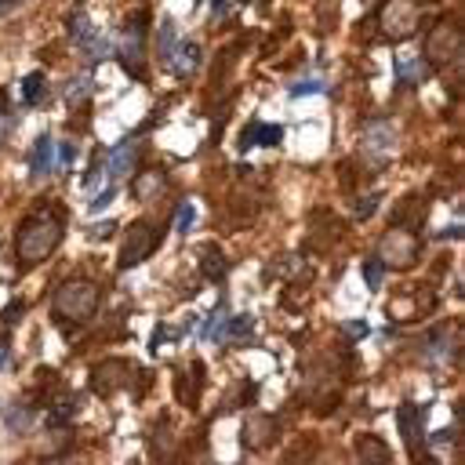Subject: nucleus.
I'll return each instance as SVG.
<instances>
[{"instance_id": "nucleus-1", "label": "nucleus", "mask_w": 465, "mask_h": 465, "mask_svg": "<svg viewBox=\"0 0 465 465\" xmlns=\"http://www.w3.org/2000/svg\"><path fill=\"white\" fill-rule=\"evenodd\" d=\"M62 236H65V211L58 207V200H44L40 207H33L18 222V232H15L18 265L22 269L40 265L44 258L54 254V247L62 243Z\"/></svg>"}, {"instance_id": "nucleus-2", "label": "nucleus", "mask_w": 465, "mask_h": 465, "mask_svg": "<svg viewBox=\"0 0 465 465\" xmlns=\"http://www.w3.org/2000/svg\"><path fill=\"white\" fill-rule=\"evenodd\" d=\"M98 302H102L98 283L94 280H84V276H73V280H65V283L54 287L51 316H58L62 323H87L98 312Z\"/></svg>"}, {"instance_id": "nucleus-3", "label": "nucleus", "mask_w": 465, "mask_h": 465, "mask_svg": "<svg viewBox=\"0 0 465 465\" xmlns=\"http://www.w3.org/2000/svg\"><path fill=\"white\" fill-rule=\"evenodd\" d=\"M145 25H149V11L145 7H134L120 25L116 58L127 69V76H134V80H145V33H149Z\"/></svg>"}, {"instance_id": "nucleus-4", "label": "nucleus", "mask_w": 465, "mask_h": 465, "mask_svg": "<svg viewBox=\"0 0 465 465\" xmlns=\"http://www.w3.org/2000/svg\"><path fill=\"white\" fill-rule=\"evenodd\" d=\"M418 254H421V240L414 229H403V225H389L374 251V258L385 269H411L418 262Z\"/></svg>"}, {"instance_id": "nucleus-5", "label": "nucleus", "mask_w": 465, "mask_h": 465, "mask_svg": "<svg viewBox=\"0 0 465 465\" xmlns=\"http://www.w3.org/2000/svg\"><path fill=\"white\" fill-rule=\"evenodd\" d=\"M458 58H461V29L454 22L432 25L429 36H425V65L440 73V69L454 65Z\"/></svg>"}, {"instance_id": "nucleus-6", "label": "nucleus", "mask_w": 465, "mask_h": 465, "mask_svg": "<svg viewBox=\"0 0 465 465\" xmlns=\"http://www.w3.org/2000/svg\"><path fill=\"white\" fill-rule=\"evenodd\" d=\"M160 247V229L153 225V222H145V218H138V222H131L127 225V232H124V243H120V269H134L138 262H145L153 251Z\"/></svg>"}, {"instance_id": "nucleus-7", "label": "nucleus", "mask_w": 465, "mask_h": 465, "mask_svg": "<svg viewBox=\"0 0 465 465\" xmlns=\"http://www.w3.org/2000/svg\"><path fill=\"white\" fill-rule=\"evenodd\" d=\"M378 29L385 40H407L418 29V0H385L378 7Z\"/></svg>"}, {"instance_id": "nucleus-8", "label": "nucleus", "mask_w": 465, "mask_h": 465, "mask_svg": "<svg viewBox=\"0 0 465 465\" xmlns=\"http://www.w3.org/2000/svg\"><path fill=\"white\" fill-rule=\"evenodd\" d=\"M276 436H280V425H276V418L265 414V411H251V414L243 418V425H240V447H243V454L269 450V447L276 443Z\"/></svg>"}, {"instance_id": "nucleus-9", "label": "nucleus", "mask_w": 465, "mask_h": 465, "mask_svg": "<svg viewBox=\"0 0 465 465\" xmlns=\"http://www.w3.org/2000/svg\"><path fill=\"white\" fill-rule=\"evenodd\" d=\"M396 149V131L385 124V120H374L363 127L360 134V156L371 163V167H381Z\"/></svg>"}, {"instance_id": "nucleus-10", "label": "nucleus", "mask_w": 465, "mask_h": 465, "mask_svg": "<svg viewBox=\"0 0 465 465\" xmlns=\"http://www.w3.org/2000/svg\"><path fill=\"white\" fill-rule=\"evenodd\" d=\"M127 374H131V363L120 360V356L94 363V371H91V389H94V396H102V400L116 396V392L127 385Z\"/></svg>"}, {"instance_id": "nucleus-11", "label": "nucleus", "mask_w": 465, "mask_h": 465, "mask_svg": "<svg viewBox=\"0 0 465 465\" xmlns=\"http://www.w3.org/2000/svg\"><path fill=\"white\" fill-rule=\"evenodd\" d=\"M396 425L403 432V443H407L411 458H421V443H425V414H421V407L403 400L400 411H396Z\"/></svg>"}, {"instance_id": "nucleus-12", "label": "nucleus", "mask_w": 465, "mask_h": 465, "mask_svg": "<svg viewBox=\"0 0 465 465\" xmlns=\"http://www.w3.org/2000/svg\"><path fill=\"white\" fill-rule=\"evenodd\" d=\"M134 163H138V142L134 138H124V142H116L105 153V178L109 182L127 178V174H134Z\"/></svg>"}, {"instance_id": "nucleus-13", "label": "nucleus", "mask_w": 465, "mask_h": 465, "mask_svg": "<svg viewBox=\"0 0 465 465\" xmlns=\"http://www.w3.org/2000/svg\"><path fill=\"white\" fill-rule=\"evenodd\" d=\"M280 138H283V127H280V124L251 120V124L240 131L236 145H240V149H254V145H280Z\"/></svg>"}, {"instance_id": "nucleus-14", "label": "nucleus", "mask_w": 465, "mask_h": 465, "mask_svg": "<svg viewBox=\"0 0 465 465\" xmlns=\"http://www.w3.org/2000/svg\"><path fill=\"white\" fill-rule=\"evenodd\" d=\"M196 65H200V44H193V40H178V47H174L171 58H167V69H171L178 80H185V76L196 73Z\"/></svg>"}, {"instance_id": "nucleus-15", "label": "nucleus", "mask_w": 465, "mask_h": 465, "mask_svg": "<svg viewBox=\"0 0 465 465\" xmlns=\"http://www.w3.org/2000/svg\"><path fill=\"white\" fill-rule=\"evenodd\" d=\"M225 272H229V262H225L222 247H218V243L200 247V276H203V280H211V283H222V280H225Z\"/></svg>"}, {"instance_id": "nucleus-16", "label": "nucleus", "mask_w": 465, "mask_h": 465, "mask_svg": "<svg viewBox=\"0 0 465 465\" xmlns=\"http://www.w3.org/2000/svg\"><path fill=\"white\" fill-rule=\"evenodd\" d=\"M69 447H73V436H69L65 425H51V429L36 440V454H40V458H58V454H65Z\"/></svg>"}, {"instance_id": "nucleus-17", "label": "nucleus", "mask_w": 465, "mask_h": 465, "mask_svg": "<svg viewBox=\"0 0 465 465\" xmlns=\"http://www.w3.org/2000/svg\"><path fill=\"white\" fill-rule=\"evenodd\" d=\"M163 185H167V178H163V171H156V167H149V171H142V174L134 178V185H131V193H134V200H142V203H149V200H156V196L163 193Z\"/></svg>"}, {"instance_id": "nucleus-18", "label": "nucleus", "mask_w": 465, "mask_h": 465, "mask_svg": "<svg viewBox=\"0 0 465 465\" xmlns=\"http://www.w3.org/2000/svg\"><path fill=\"white\" fill-rule=\"evenodd\" d=\"M218 338L229 341V345H247V341L254 338V316H251V312H240V316L225 320V327H222Z\"/></svg>"}, {"instance_id": "nucleus-19", "label": "nucleus", "mask_w": 465, "mask_h": 465, "mask_svg": "<svg viewBox=\"0 0 465 465\" xmlns=\"http://www.w3.org/2000/svg\"><path fill=\"white\" fill-rule=\"evenodd\" d=\"M356 458L360 461H392V450H389V443L385 440H378V436H371V432H360L356 436Z\"/></svg>"}, {"instance_id": "nucleus-20", "label": "nucleus", "mask_w": 465, "mask_h": 465, "mask_svg": "<svg viewBox=\"0 0 465 465\" xmlns=\"http://www.w3.org/2000/svg\"><path fill=\"white\" fill-rule=\"evenodd\" d=\"M51 153H54L51 134H40V138L33 142V153H29V171H33V178H44V174L51 171Z\"/></svg>"}, {"instance_id": "nucleus-21", "label": "nucleus", "mask_w": 465, "mask_h": 465, "mask_svg": "<svg viewBox=\"0 0 465 465\" xmlns=\"http://www.w3.org/2000/svg\"><path fill=\"white\" fill-rule=\"evenodd\" d=\"M178 47V25H174V18L167 15L163 22H160V29H156V58H171V51Z\"/></svg>"}, {"instance_id": "nucleus-22", "label": "nucleus", "mask_w": 465, "mask_h": 465, "mask_svg": "<svg viewBox=\"0 0 465 465\" xmlns=\"http://www.w3.org/2000/svg\"><path fill=\"white\" fill-rule=\"evenodd\" d=\"M400 203H403V207L396 211V222H392V225L403 222V229H418L421 218H425V203H421V196H407V200H400Z\"/></svg>"}, {"instance_id": "nucleus-23", "label": "nucleus", "mask_w": 465, "mask_h": 465, "mask_svg": "<svg viewBox=\"0 0 465 465\" xmlns=\"http://www.w3.org/2000/svg\"><path fill=\"white\" fill-rule=\"evenodd\" d=\"M94 36H98V29L91 25V18L84 11H73V18H69V40L80 44V47H87Z\"/></svg>"}, {"instance_id": "nucleus-24", "label": "nucleus", "mask_w": 465, "mask_h": 465, "mask_svg": "<svg viewBox=\"0 0 465 465\" xmlns=\"http://www.w3.org/2000/svg\"><path fill=\"white\" fill-rule=\"evenodd\" d=\"M22 98H25V105H40V102L47 98V76H44L40 69L22 80Z\"/></svg>"}, {"instance_id": "nucleus-25", "label": "nucleus", "mask_w": 465, "mask_h": 465, "mask_svg": "<svg viewBox=\"0 0 465 465\" xmlns=\"http://www.w3.org/2000/svg\"><path fill=\"white\" fill-rule=\"evenodd\" d=\"M421 73H425V65H418V58H414V54H400V58H396V76H400L403 84L421 80Z\"/></svg>"}, {"instance_id": "nucleus-26", "label": "nucleus", "mask_w": 465, "mask_h": 465, "mask_svg": "<svg viewBox=\"0 0 465 465\" xmlns=\"http://www.w3.org/2000/svg\"><path fill=\"white\" fill-rule=\"evenodd\" d=\"M33 414H36V411H33V407H22V403H15V407H11V411H7V429H11V432H18V436H22V432H25V429H29V425H33Z\"/></svg>"}, {"instance_id": "nucleus-27", "label": "nucleus", "mask_w": 465, "mask_h": 465, "mask_svg": "<svg viewBox=\"0 0 465 465\" xmlns=\"http://www.w3.org/2000/svg\"><path fill=\"white\" fill-rule=\"evenodd\" d=\"M381 276H385V265L371 254V258L363 262V280H367V287H371V291H378V287H381Z\"/></svg>"}, {"instance_id": "nucleus-28", "label": "nucleus", "mask_w": 465, "mask_h": 465, "mask_svg": "<svg viewBox=\"0 0 465 465\" xmlns=\"http://www.w3.org/2000/svg\"><path fill=\"white\" fill-rule=\"evenodd\" d=\"M189 374H193L189 381H193L196 389H203V374H207V367H203L200 360H196V363L189 367ZM178 396H182V403H189V392H185V381H178Z\"/></svg>"}, {"instance_id": "nucleus-29", "label": "nucleus", "mask_w": 465, "mask_h": 465, "mask_svg": "<svg viewBox=\"0 0 465 465\" xmlns=\"http://www.w3.org/2000/svg\"><path fill=\"white\" fill-rule=\"evenodd\" d=\"M193 218H196V207H193V203H182L178 214H174V232H189Z\"/></svg>"}, {"instance_id": "nucleus-30", "label": "nucleus", "mask_w": 465, "mask_h": 465, "mask_svg": "<svg viewBox=\"0 0 465 465\" xmlns=\"http://www.w3.org/2000/svg\"><path fill=\"white\" fill-rule=\"evenodd\" d=\"M320 91H327V87H323V80H298V84L291 87V98H302V94H320Z\"/></svg>"}, {"instance_id": "nucleus-31", "label": "nucleus", "mask_w": 465, "mask_h": 465, "mask_svg": "<svg viewBox=\"0 0 465 465\" xmlns=\"http://www.w3.org/2000/svg\"><path fill=\"white\" fill-rule=\"evenodd\" d=\"M378 200H381L378 193H374V196H363V200H356V207H352V214H356V218H371V214L378 211Z\"/></svg>"}, {"instance_id": "nucleus-32", "label": "nucleus", "mask_w": 465, "mask_h": 465, "mask_svg": "<svg viewBox=\"0 0 465 465\" xmlns=\"http://www.w3.org/2000/svg\"><path fill=\"white\" fill-rule=\"evenodd\" d=\"M113 200H116V182H113V185H109L105 193H98V196L91 200V211H105V207H109Z\"/></svg>"}, {"instance_id": "nucleus-33", "label": "nucleus", "mask_w": 465, "mask_h": 465, "mask_svg": "<svg viewBox=\"0 0 465 465\" xmlns=\"http://www.w3.org/2000/svg\"><path fill=\"white\" fill-rule=\"evenodd\" d=\"M113 232H116V222H98V225H91V229H87V236H91V240H109Z\"/></svg>"}, {"instance_id": "nucleus-34", "label": "nucleus", "mask_w": 465, "mask_h": 465, "mask_svg": "<svg viewBox=\"0 0 465 465\" xmlns=\"http://www.w3.org/2000/svg\"><path fill=\"white\" fill-rule=\"evenodd\" d=\"M98 174H102V171H98V167H91V171L84 174V189H94V185H98Z\"/></svg>"}, {"instance_id": "nucleus-35", "label": "nucleus", "mask_w": 465, "mask_h": 465, "mask_svg": "<svg viewBox=\"0 0 465 465\" xmlns=\"http://www.w3.org/2000/svg\"><path fill=\"white\" fill-rule=\"evenodd\" d=\"M7 131H11V116H7V109H0V142L7 138Z\"/></svg>"}, {"instance_id": "nucleus-36", "label": "nucleus", "mask_w": 465, "mask_h": 465, "mask_svg": "<svg viewBox=\"0 0 465 465\" xmlns=\"http://www.w3.org/2000/svg\"><path fill=\"white\" fill-rule=\"evenodd\" d=\"M22 309H25V305H22V302H15V305H11L7 312H4V323H15V316H18Z\"/></svg>"}, {"instance_id": "nucleus-37", "label": "nucleus", "mask_w": 465, "mask_h": 465, "mask_svg": "<svg viewBox=\"0 0 465 465\" xmlns=\"http://www.w3.org/2000/svg\"><path fill=\"white\" fill-rule=\"evenodd\" d=\"M429 440H432V443H450V440H454V432H450V429H440V432H436V436H429Z\"/></svg>"}, {"instance_id": "nucleus-38", "label": "nucleus", "mask_w": 465, "mask_h": 465, "mask_svg": "<svg viewBox=\"0 0 465 465\" xmlns=\"http://www.w3.org/2000/svg\"><path fill=\"white\" fill-rule=\"evenodd\" d=\"M7 349H11V345H7V338H0V371L7 367Z\"/></svg>"}, {"instance_id": "nucleus-39", "label": "nucleus", "mask_w": 465, "mask_h": 465, "mask_svg": "<svg viewBox=\"0 0 465 465\" xmlns=\"http://www.w3.org/2000/svg\"><path fill=\"white\" fill-rule=\"evenodd\" d=\"M443 236H447V240H454V236H461V229H458V225H447V229H443Z\"/></svg>"}, {"instance_id": "nucleus-40", "label": "nucleus", "mask_w": 465, "mask_h": 465, "mask_svg": "<svg viewBox=\"0 0 465 465\" xmlns=\"http://www.w3.org/2000/svg\"><path fill=\"white\" fill-rule=\"evenodd\" d=\"M11 7H15V0H0V15H7Z\"/></svg>"}, {"instance_id": "nucleus-41", "label": "nucleus", "mask_w": 465, "mask_h": 465, "mask_svg": "<svg viewBox=\"0 0 465 465\" xmlns=\"http://www.w3.org/2000/svg\"><path fill=\"white\" fill-rule=\"evenodd\" d=\"M225 4H229V0H214V15H222V11H225Z\"/></svg>"}, {"instance_id": "nucleus-42", "label": "nucleus", "mask_w": 465, "mask_h": 465, "mask_svg": "<svg viewBox=\"0 0 465 465\" xmlns=\"http://www.w3.org/2000/svg\"><path fill=\"white\" fill-rule=\"evenodd\" d=\"M421 4H436V0H421Z\"/></svg>"}, {"instance_id": "nucleus-43", "label": "nucleus", "mask_w": 465, "mask_h": 465, "mask_svg": "<svg viewBox=\"0 0 465 465\" xmlns=\"http://www.w3.org/2000/svg\"><path fill=\"white\" fill-rule=\"evenodd\" d=\"M15 4H18V0H15Z\"/></svg>"}]
</instances>
